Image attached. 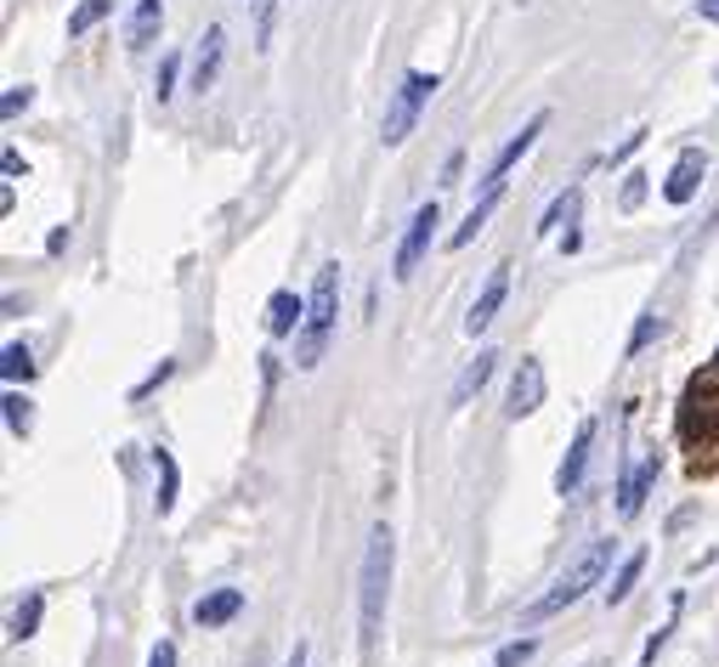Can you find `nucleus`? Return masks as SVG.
Wrapping results in <instances>:
<instances>
[{
  "label": "nucleus",
  "mask_w": 719,
  "mask_h": 667,
  "mask_svg": "<svg viewBox=\"0 0 719 667\" xmlns=\"http://www.w3.org/2000/svg\"><path fill=\"white\" fill-rule=\"evenodd\" d=\"M159 23H165V0H137V12H130V23H125V46L148 51L153 35H159Z\"/></svg>",
  "instance_id": "nucleus-15"
},
{
  "label": "nucleus",
  "mask_w": 719,
  "mask_h": 667,
  "mask_svg": "<svg viewBox=\"0 0 719 667\" xmlns=\"http://www.w3.org/2000/svg\"><path fill=\"white\" fill-rule=\"evenodd\" d=\"M663 323H658V312H640V323H635V334H629V356H640L646 346H651V334H658Z\"/></svg>",
  "instance_id": "nucleus-29"
},
{
  "label": "nucleus",
  "mask_w": 719,
  "mask_h": 667,
  "mask_svg": "<svg viewBox=\"0 0 719 667\" xmlns=\"http://www.w3.org/2000/svg\"><path fill=\"white\" fill-rule=\"evenodd\" d=\"M640 142H646V130H635V137H624V148H617V153H612L606 164H624V159H629V153H635Z\"/></svg>",
  "instance_id": "nucleus-34"
},
{
  "label": "nucleus",
  "mask_w": 719,
  "mask_h": 667,
  "mask_svg": "<svg viewBox=\"0 0 719 667\" xmlns=\"http://www.w3.org/2000/svg\"><path fill=\"white\" fill-rule=\"evenodd\" d=\"M335 317H340V260H329L312 278L306 323L295 334V368H317V362H323V351H329V340H335Z\"/></svg>",
  "instance_id": "nucleus-2"
},
{
  "label": "nucleus",
  "mask_w": 719,
  "mask_h": 667,
  "mask_svg": "<svg viewBox=\"0 0 719 667\" xmlns=\"http://www.w3.org/2000/svg\"><path fill=\"white\" fill-rule=\"evenodd\" d=\"M153 470H159V515H171L176 510V487H182V476H176V458H171V447H153Z\"/></svg>",
  "instance_id": "nucleus-20"
},
{
  "label": "nucleus",
  "mask_w": 719,
  "mask_h": 667,
  "mask_svg": "<svg viewBox=\"0 0 719 667\" xmlns=\"http://www.w3.org/2000/svg\"><path fill=\"white\" fill-rule=\"evenodd\" d=\"M0 171H7V182H18V176L28 171V164H23V153H18V148H7V153H0Z\"/></svg>",
  "instance_id": "nucleus-32"
},
{
  "label": "nucleus",
  "mask_w": 719,
  "mask_h": 667,
  "mask_svg": "<svg viewBox=\"0 0 719 667\" xmlns=\"http://www.w3.org/2000/svg\"><path fill=\"white\" fill-rule=\"evenodd\" d=\"M221 57H227V28H221V23H210V28H205V40H199V51H193V91H199V96L216 85Z\"/></svg>",
  "instance_id": "nucleus-12"
},
{
  "label": "nucleus",
  "mask_w": 719,
  "mask_h": 667,
  "mask_svg": "<svg viewBox=\"0 0 719 667\" xmlns=\"http://www.w3.org/2000/svg\"><path fill=\"white\" fill-rule=\"evenodd\" d=\"M40 611H46V594H35V588H28L18 606H12V640H18V645L40 633Z\"/></svg>",
  "instance_id": "nucleus-19"
},
{
  "label": "nucleus",
  "mask_w": 719,
  "mask_h": 667,
  "mask_svg": "<svg viewBox=\"0 0 719 667\" xmlns=\"http://www.w3.org/2000/svg\"><path fill=\"white\" fill-rule=\"evenodd\" d=\"M494 368H499V351H476V362H465V374L460 379H453V390H448V402L453 408H465L471 402V396L487 385V379H494Z\"/></svg>",
  "instance_id": "nucleus-16"
},
{
  "label": "nucleus",
  "mask_w": 719,
  "mask_h": 667,
  "mask_svg": "<svg viewBox=\"0 0 719 667\" xmlns=\"http://www.w3.org/2000/svg\"><path fill=\"white\" fill-rule=\"evenodd\" d=\"M646 182H651L646 171H629V176H624V192H617V210H640V204H646Z\"/></svg>",
  "instance_id": "nucleus-27"
},
{
  "label": "nucleus",
  "mask_w": 719,
  "mask_h": 667,
  "mask_svg": "<svg viewBox=\"0 0 719 667\" xmlns=\"http://www.w3.org/2000/svg\"><path fill=\"white\" fill-rule=\"evenodd\" d=\"M590 667H606V662H590Z\"/></svg>",
  "instance_id": "nucleus-37"
},
{
  "label": "nucleus",
  "mask_w": 719,
  "mask_h": 667,
  "mask_svg": "<svg viewBox=\"0 0 719 667\" xmlns=\"http://www.w3.org/2000/svg\"><path fill=\"white\" fill-rule=\"evenodd\" d=\"M244 611V588H210L205 599H193V622L199 628H221Z\"/></svg>",
  "instance_id": "nucleus-13"
},
{
  "label": "nucleus",
  "mask_w": 719,
  "mask_h": 667,
  "mask_svg": "<svg viewBox=\"0 0 719 667\" xmlns=\"http://www.w3.org/2000/svg\"><path fill=\"white\" fill-rule=\"evenodd\" d=\"M499 198H505V187H487V192H482V204H471V215H465L460 226H453V238H448V244H453V249H465V244L476 238V232L487 226V215L499 210Z\"/></svg>",
  "instance_id": "nucleus-17"
},
{
  "label": "nucleus",
  "mask_w": 719,
  "mask_h": 667,
  "mask_svg": "<svg viewBox=\"0 0 719 667\" xmlns=\"http://www.w3.org/2000/svg\"><path fill=\"white\" fill-rule=\"evenodd\" d=\"M538 656V640H533V633H521V640H510L505 651H499V662L494 667H527Z\"/></svg>",
  "instance_id": "nucleus-26"
},
{
  "label": "nucleus",
  "mask_w": 719,
  "mask_h": 667,
  "mask_svg": "<svg viewBox=\"0 0 719 667\" xmlns=\"http://www.w3.org/2000/svg\"><path fill=\"white\" fill-rule=\"evenodd\" d=\"M544 390H549L544 362H538V356H521L515 374H510V390H505V419H510V424H515V419H533V413L544 408Z\"/></svg>",
  "instance_id": "nucleus-6"
},
{
  "label": "nucleus",
  "mask_w": 719,
  "mask_h": 667,
  "mask_svg": "<svg viewBox=\"0 0 719 667\" xmlns=\"http://www.w3.org/2000/svg\"><path fill=\"white\" fill-rule=\"evenodd\" d=\"M28 103H35V85H12L7 96H0V114H7V119H18Z\"/></svg>",
  "instance_id": "nucleus-30"
},
{
  "label": "nucleus",
  "mask_w": 719,
  "mask_h": 667,
  "mask_svg": "<svg viewBox=\"0 0 719 667\" xmlns=\"http://www.w3.org/2000/svg\"><path fill=\"white\" fill-rule=\"evenodd\" d=\"M505 294H510V266H494V272H487V283H482V294L471 300V317H465V334H471V340H476V334L499 317Z\"/></svg>",
  "instance_id": "nucleus-11"
},
{
  "label": "nucleus",
  "mask_w": 719,
  "mask_h": 667,
  "mask_svg": "<svg viewBox=\"0 0 719 667\" xmlns=\"http://www.w3.org/2000/svg\"><path fill=\"white\" fill-rule=\"evenodd\" d=\"M697 12H703L708 23H719V0H697Z\"/></svg>",
  "instance_id": "nucleus-35"
},
{
  "label": "nucleus",
  "mask_w": 719,
  "mask_h": 667,
  "mask_svg": "<svg viewBox=\"0 0 719 667\" xmlns=\"http://www.w3.org/2000/svg\"><path fill=\"white\" fill-rule=\"evenodd\" d=\"M703 176H708V153H703V148H685V153L674 159L669 182H663V198H669V204H692L697 187H703Z\"/></svg>",
  "instance_id": "nucleus-8"
},
{
  "label": "nucleus",
  "mask_w": 719,
  "mask_h": 667,
  "mask_svg": "<svg viewBox=\"0 0 719 667\" xmlns=\"http://www.w3.org/2000/svg\"><path fill=\"white\" fill-rule=\"evenodd\" d=\"M283 667H306V645H295V651H289V662Z\"/></svg>",
  "instance_id": "nucleus-36"
},
{
  "label": "nucleus",
  "mask_w": 719,
  "mask_h": 667,
  "mask_svg": "<svg viewBox=\"0 0 719 667\" xmlns=\"http://www.w3.org/2000/svg\"><path fill=\"white\" fill-rule=\"evenodd\" d=\"M0 374H7V385L28 379V374H35V351H28L23 340H12L7 351H0Z\"/></svg>",
  "instance_id": "nucleus-22"
},
{
  "label": "nucleus",
  "mask_w": 719,
  "mask_h": 667,
  "mask_svg": "<svg viewBox=\"0 0 719 667\" xmlns=\"http://www.w3.org/2000/svg\"><path fill=\"white\" fill-rule=\"evenodd\" d=\"M108 12H114V0H80L74 17H69V35H74V40H80V35H91V28L103 23Z\"/></svg>",
  "instance_id": "nucleus-23"
},
{
  "label": "nucleus",
  "mask_w": 719,
  "mask_h": 667,
  "mask_svg": "<svg viewBox=\"0 0 719 667\" xmlns=\"http://www.w3.org/2000/svg\"><path fill=\"white\" fill-rule=\"evenodd\" d=\"M544 125H549V114H533V119L521 125V130H515V137H510V142H505V148H499L494 159H487V171H482V192H487V187H505L510 164H521V159L533 153V142L544 137Z\"/></svg>",
  "instance_id": "nucleus-7"
},
{
  "label": "nucleus",
  "mask_w": 719,
  "mask_h": 667,
  "mask_svg": "<svg viewBox=\"0 0 719 667\" xmlns=\"http://www.w3.org/2000/svg\"><path fill=\"white\" fill-rule=\"evenodd\" d=\"M0 408H7V430H12V436H28V424H35V413H28V408H35V402L18 396V390H7V402H0Z\"/></svg>",
  "instance_id": "nucleus-24"
},
{
  "label": "nucleus",
  "mask_w": 719,
  "mask_h": 667,
  "mask_svg": "<svg viewBox=\"0 0 719 667\" xmlns=\"http://www.w3.org/2000/svg\"><path fill=\"white\" fill-rule=\"evenodd\" d=\"M658 470H663V458H658V453H646L635 470H624V481H617V515H624V520L640 515V504H646L651 481H658Z\"/></svg>",
  "instance_id": "nucleus-10"
},
{
  "label": "nucleus",
  "mask_w": 719,
  "mask_h": 667,
  "mask_svg": "<svg viewBox=\"0 0 719 667\" xmlns=\"http://www.w3.org/2000/svg\"><path fill=\"white\" fill-rule=\"evenodd\" d=\"M640 572H646V549L624 554V565H617V572H612V583L601 588V594H606V606H624V599L635 594V583H640Z\"/></svg>",
  "instance_id": "nucleus-18"
},
{
  "label": "nucleus",
  "mask_w": 719,
  "mask_h": 667,
  "mask_svg": "<svg viewBox=\"0 0 719 667\" xmlns=\"http://www.w3.org/2000/svg\"><path fill=\"white\" fill-rule=\"evenodd\" d=\"M714 80H719V74H714Z\"/></svg>",
  "instance_id": "nucleus-38"
},
{
  "label": "nucleus",
  "mask_w": 719,
  "mask_h": 667,
  "mask_svg": "<svg viewBox=\"0 0 719 667\" xmlns=\"http://www.w3.org/2000/svg\"><path fill=\"white\" fill-rule=\"evenodd\" d=\"M431 91H437V74H403V85H397V96H391V108H385V125H380V137H385V148H403L408 142V130L419 125V114H425V103H431Z\"/></svg>",
  "instance_id": "nucleus-4"
},
{
  "label": "nucleus",
  "mask_w": 719,
  "mask_h": 667,
  "mask_svg": "<svg viewBox=\"0 0 719 667\" xmlns=\"http://www.w3.org/2000/svg\"><path fill=\"white\" fill-rule=\"evenodd\" d=\"M578 210H583V187H567V192H555V204L544 210L538 232H544V238H549L555 226H572V221H578Z\"/></svg>",
  "instance_id": "nucleus-21"
},
{
  "label": "nucleus",
  "mask_w": 719,
  "mask_h": 667,
  "mask_svg": "<svg viewBox=\"0 0 719 667\" xmlns=\"http://www.w3.org/2000/svg\"><path fill=\"white\" fill-rule=\"evenodd\" d=\"M437 226H442V204L431 198V204H419V210H414V221H408V232H403V244H397V260H391V278H397V283L414 278V266L425 260V249H431Z\"/></svg>",
  "instance_id": "nucleus-5"
},
{
  "label": "nucleus",
  "mask_w": 719,
  "mask_h": 667,
  "mask_svg": "<svg viewBox=\"0 0 719 667\" xmlns=\"http://www.w3.org/2000/svg\"><path fill=\"white\" fill-rule=\"evenodd\" d=\"M148 667H176V645H171V640H159L153 656H148Z\"/></svg>",
  "instance_id": "nucleus-33"
},
{
  "label": "nucleus",
  "mask_w": 719,
  "mask_h": 667,
  "mask_svg": "<svg viewBox=\"0 0 719 667\" xmlns=\"http://www.w3.org/2000/svg\"><path fill=\"white\" fill-rule=\"evenodd\" d=\"M301 323H306V300L295 289H278L267 300V334H272V340H283V334H301Z\"/></svg>",
  "instance_id": "nucleus-14"
},
{
  "label": "nucleus",
  "mask_w": 719,
  "mask_h": 667,
  "mask_svg": "<svg viewBox=\"0 0 719 667\" xmlns=\"http://www.w3.org/2000/svg\"><path fill=\"white\" fill-rule=\"evenodd\" d=\"M171 368H176V362H159V368H153V374H148V379H142L137 390H130V396H137V402H148V396H153L159 385H165V379H171Z\"/></svg>",
  "instance_id": "nucleus-31"
},
{
  "label": "nucleus",
  "mask_w": 719,
  "mask_h": 667,
  "mask_svg": "<svg viewBox=\"0 0 719 667\" xmlns=\"http://www.w3.org/2000/svg\"><path fill=\"white\" fill-rule=\"evenodd\" d=\"M590 447H595V419H583L578 436H572V447H567V458H561V470H555V492H561V498H572V492L583 487V470H590Z\"/></svg>",
  "instance_id": "nucleus-9"
},
{
  "label": "nucleus",
  "mask_w": 719,
  "mask_h": 667,
  "mask_svg": "<svg viewBox=\"0 0 719 667\" xmlns=\"http://www.w3.org/2000/svg\"><path fill=\"white\" fill-rule=\"evenodd\" d=\"M606 565H612V538H595V543H583V554L561 572V583H555L544 599H533L527 611H521V628H538V622H549L555 611H567V606H578L583 594H590L601 577H606Z\"/></svg>",
  "instance_id": "nucleus-3"
},
{
  "label": "nucleus",
  "mask_w": 719,
  "mask_h": 667,
  "mask_svg": "<svg viewBox=\"0 0 719 667\" xmlns=\"http://www.w3.org/2000/svg\"><path fill=\"white\" fill-rule=\"evenodd\" d=\"M391 560H397V543H391V526H374V531H369V549H363V572H357V622H363V651H374L380 628H385Z\"/></svg>",
  "instance_id": "nucleus-1"
},
{
  "label": "nucleus",
  "mask_w": 719,
  "mask_h": 667,
  "mask_svg": "<svg viewBox=\"0 0 719 667\" xmlns=\"http://www.w3.org/2000/svg\"><path fill=\"white\" fill-rule=\"evenodd\" d=\"M674 617H680V599H674V611H669V622L658 628V633H651V640H646V651H640V662L651 667V662H658L663 656V645H669V633H674Z\"/></svg>",
  "instance_id": "nucleus-28"
},
{
  "label": "nucleus",
  "mask_w": 719,
  "mask_h": 667,
  "mask_svg": "<svg viewBox=\"0 0 719 667\" xmlns=\"http://www.w3.org/2000/svg\"><path fill=\"white\" fill-rule=\"evenodd\" d=\"M176 74H182V57H176V51H165V57H159V74H153V96H159V103H171Z\"/></svg>",
  "instance_id": "nucleus-25"
}]
</instances>
